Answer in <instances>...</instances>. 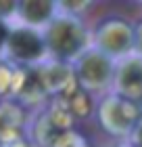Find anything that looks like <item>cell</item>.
<instances>
[{"label":"cell","instance_id":"6da1fadb","mask_svg":"<svg viewBox=\"0 0 142 147\" xmlns=\"http://www.w3.org/2000/svg\"><path fill=\"white\" fill-rule=\"evenodd\" d=\"M42 38L46 53H50L55 61L61 63H73L79 55L88 51V44H90V34L86 25L71 15L55 17L44 28Z\"/></svg>","mask_w":142,"mask_h":147},{"label":"cell","instance_id":"5bb4252c","mask_svg":"<svg viewBox=\"0 0 142 147\" xmlns=\"http://www.w3.org/2000/svg\"><path fill=\"white\" fill-rule=\"evenodd\" d=\"M134 55L142 59V19L134 23Z\"/></svg>","mask_w":142,"mask_h":147},{"label":"cell","instance_id":"44dd1931","mask_svg":"<svg viewBox=\"0 0 142 147\" xmlns=\"http://www.w3.org/2000/svg\"><path fill=\"white\" fill-rule=\"evenodd\" d=\"M0 147H2V145H0Z\"/></svg>","mask_w":142,"mask_h":147},{"label":"cell","instance_id":"9c48e42d","mask_svg":"<svg viewBox=\"0 0 142 147\" xmlns=\"http://www.w3.org/2000/svg\"><path fill=\"white\" fill-rule=\"evenodd\" d=\"M38 67H40V78H42L46 95L59 97L65 90H69L73 84H77L69 63L52 61V63H46V65H38Z\"/></svg>","mask_w":142,"mask_h":147},{"label":"cell","instance_id":"8992f818","mask_svg":"<svg viewBox=\"0 0 142 147\" xmlns=\"http://www.w3.org/2000/svg\"><path fill=\"white\" fill-rule=\"evenodd\" d=\"M73 120L69 113L55 103L48 111H44L33 126V139L40 147H57L73 130Z\"/></svg>","mask_w":142,"mask_h":147},{"label":"cell","instance_id":"52a82bcc","mask_svg":"<svg viewBox=\"0 0 142 147\" xmlns=\"http://www.w3.org/2000/svg\"><path fill=\"white\" fill-rule=\"evenodd\" d=\"M113 92L142 105V59L138 55L132 53L115 63Z\"/></svg>","mask_w":142,"mask_h":147},{"label":"cell","instance_id":"2e32d148","mask_svg":"<svg viewBox=\"0 0 142 147\" xmlns=\"http://www.w3.org/2000/svg\"><path fill=\"white\" fill-rule=\"evenodd\" d=\"M15 13H17V2L15 0H4V2L0 0V19H2V21L6 17L15 15Z\"/></svg>","mask_w":142,"mask_h":147},{"label":"cell","instance_id":"e0dca14e","mask_svg":"<svg viewBox=\"0 0 142 147\" xmlns=\"http://www.w3.org/2000/svg\"><path fill=\"white\" fill-rule=\"evenodd\" d=\"M127 143L134 145V147H142V116L136 122V126H134V130H132L130 139H127Z\"/></svg>","mask_w":142,"mask_h":147},{"label":"cell","instance_id":"ffe728a7","mask_svg":"<svg viewBox=\"0 0 142 147\" xmlns=\"http://www.w3.org/2000/svg\"><path fill=\"white\" fill-rule=\"evenodd\" d=\"M115 147H134V145H130V143L125 141V143H119V145H115Z\"/></svg>","mask_w":142,"mask_h":147},{"label":"cell","instance_id":"5b68a950","mask_svg":"<svg viewBox=\"0 0 142 147\" xmlns=\"http://www.w3.org/2000/svg\"><path fill=\"white\" fill-rule=\"evenodd\" d=\"M6 53L13 63L27 67V65H36L40 59L46 55L44 38L40 32L33 28H17L11 30L9 40H6Z\"/></svg>","mask_w":142,"mask_h":147},{"label":"cell","instance_id":"ac0fdd59","mask_svg":"<svg viewBox=\"0 0 142 147\" xmlns=\"http://www.w3.org/2000/svg\"><path fill=\"white\" fill-rule=\"evenodd\" d=\"M9 34H11V30H9V25H6V21H2V19H0V53L6 49V40H9Z\"/></svg>","mask_w":142,"mask_h":147},{"label":"cell","instance_id":"d6986e66","mask_svg":"<svg viewBox=\"0 0 142 147\" xmlns=\"http://www.w3.org/2000/svg\"><path fill=\"white\" fill-rule=\"evenodd\" d=\"M2 147H33V145L27 143V141H23V139H17V141H13L9 145H2Z\"/></svg>","mask_w":142,"mask_h":147},{"label":"cell","instance_id":"9a60e30c","mask_svg":"<svg viewBox=\"0 0 142 147\" xmlns=\"http://www.w3.org/2000/svg\"><path fill=\"white\" fill-rule=\"evenodd\" d=\"M59 6L61 9H67V13H71V17H75L79 13H84V9L90 6V2H61Z\"/></svg>","mask_w":142,"mask_h":147},{"label":"cell","instance_id":"ba28073f","mask_svg":"<svg viewBox=\"0 0 142 147\" xmlns=\"http://www.w3.org/2000/svg\"><path fill=\"white\" fill-rule=\"evenodd\" d=\"M13 97L25 103H36L46 97L42 78H40L38 65L27 67H15V82H13Z\"/></svg>","mask_w":142,"mask_h":147},{"label":"cell","instance_id":"8fae6325","mask_svg":"<svg viewBox=\"0 0 142 147\" xmlns=\"http://www.w3.org/2000/svg\"><path fill=\"white\" fill-rule=\"evenodd\" d=\"M57 4L50 0H21L17 2V15L29 25H48L57 15Z\"/></svg>","mask_w":142,"mask_h":147},{"label":"cell","instance_id":"7a4b0ae2","mask_svg":"<svg viewBox=\"0 0 142 147\" xmlns=\"http://www.w3.org/2000/svg\"><path fill=\"white\" fill-rule=\"evenodd\" d=\"M140 116H142L140 103L123 99V97L115 95V92L103 97V101L96 107V118H98L100 128L107 135L117 137V139H130Z\"/></svg>","mask_w":142,"mask_h":147},{"label":"cell","instance_id":"4fadbf2b","mask_svg":"<svg viewBox=\"0 0 142 147\" xmlns=\"http://www.w3.org/2000/svg\"><path fill=\"white\" fill-rule=\"evenodd\" d=\"M57 147H92V145L88 143L82 135H77L75 130H71L69 135H67V137H65V139H63V141H61Z\"/></svg>","mask_w":142,"mask_h":147},{"label":"cell","instance_id":"277c9868","mask_svg":"<svg viewBox=\"0 0 142 147\" xmlns=\"http://www.w3.org/2000/svg\"><path fill=\"white\" fill-rule=\"evenodd\" d=\"M94 49L119 61L134 53V23L123 17H107L94 30Z\"/></svg>","mask_w":142,"mask_h":147},{"label":"cell","instance_id":"30bf717a","mask_svg":"<svg viewBox=\"0 0 142 147\" xmlns=\"http://www.w3.org/2000/svg\"><path fill=\"white\" fill-rule=\"evenodd\" d=\"M57 105L65 113H69L73 120H84L94 111L92 97L88 95L84 88H79L77 84H73L69 90H65L63 95L57 97Z\"/></svg>","mask_w":142,"mask_h":147},{"label":"cell","instance_id":"7c38bea8","mask_svg":"<svg viewBox=\"0 0 142 147\" xmlns=\"http://www.w3.org/2000/svg\"><path fill=\"white\" fill-rule=\"evenodd\" d=\"M13 82H15V67L0 61V97H13Z\"/></svg>","mask_w":142,"mask_h":147},{"label":"cell","instance_id":"3957f363","mask_svg":"<svg viewBox=\"0 0 142 147\" xmlns=\"http://www.w3.org/2000/svg\"><path fill=\"white\" fill-rule=\"evenodd\" d=\"M115 63L117 61H113L111 57L103 55L100 51H96L92 46L71 63L73 78H75L77 86L84 88L86 92L107 90L109 86H113Z\"/></svg>","mask_w":142,"mask_h":147}]
</instances>
